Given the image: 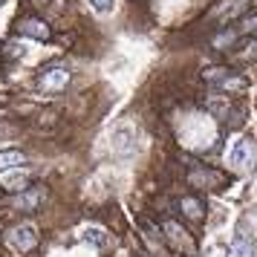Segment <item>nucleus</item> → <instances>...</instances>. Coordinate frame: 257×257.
Segmentation results:
<instances>
[{
  "instance_id": "4",
  "label": "nucleus",
  "mask_w": 257,
  "mask_h": 257,
  "mask_svg": "<svg viewBox=\"0 0 257 257\" xmlns=\"http://www.w3.org/2000/svg\"><path fill=\"white\" fill-rule=\"evenodd\" d=\"M0 185L6 191H26L29 188V171H21V168L0 171Z\"/></svg>"
},
{
  "instance_id": "12",
  "label": "nucleus",
  "mask_w": 257,
  "mask_h": 257,
  "mask_svg": "<svg viewBox=\"0 0 257 257\" xmlns=\"http://www.w3.org/2000/svg\"><path fill=\"white\" fill-rule=\"evenodd\" d=\"M84 240H90V243H95V245H104L107 243V237L98 231V228H87V231H84Z\"/></svg>"
},
{
  "instance_id": "1",
  "label": "nucleus",
  "mask_w": 257,
  "mask_h": 257,
  "mask_svg": "<svg viewBox=\"0 0 257 257\" xmlns=\"http://www.w3.org/2000/svg\"><path fill=\"white\" fill-rule=\"evenodd\" d=\"M6 243L12 245L15 251H32L38 245V228L32 222H21V225H15L12 231L6 234Z\"/></svg>"
},
{
  "instance_id": "3",
  "label": "nucleus",
  "mask_w": 257,
  "mask_h": 257,
  "mask_svg": "<svg viewBox=\"0 0 257 257\" xmlns=\"http://www.w3.org/2000/svg\"><path fill=\"white\" fill-rule=\"evenodd\" d=\"M162 231H165V237H168L171 248H176V251H185V254H194V251H197L194 240H191V237L182 231V225H176V222L165 220V222H162Z\"/></svg>"
},
{
  "instance_id": "10",
  "label": "nucleus",
  "mask_w": 257,
  "mask_h": 257,
  "mask_svg": "<svg viewBox=\"0 0 257 257\" xmlns=\"http://www.w3.org/2000/svg\"><path fill=\"white\" fill-rule=\"evenodd\" d=\"M191 182L199 188H214L217 182H222V176L217 174V171H194L191 174Z\"/></svg>"
},
{
  "instance_id": "6",
  "label": "nucleus",
  "mask_w": 257,
  "mask_h": 257,
  "mask_svg": "<svg viewBox=\"0 0 257 257\" xmlns=\"http://www.w3.org/2000/svg\"><path fill=\"white\" fill-rule=\"evenodd\" d=\"M228 257H254V243L248 231H237L231 245H228Z\"/></svg>"
},
{
  "instance_id": "5",
  "label": "nucleus",
  "mask_w": 257,
  "mask_h": 257,
  "mask_svg": "<svg viewBox=\"0 0 257 257\" xmlns=\"http://www.w3.org/2000/svg\"><path fill=\"white\" fill-rule=\"evenodd\" d=\"M18 32L26 38H35V41H49L52 38V32H49V26L41 21V18H26V21H21L18 24Z\"/></svg>"
},
{
  "instance_id": "7",
  "label": "nucleus",
  "mask_w": 257,
  "mask_h": 257,
  "mask_svg": "<svg viewBox=\"0 0 257 257\" xmlns=\"http://www.w3.org/2000/svg\"><path fill=\"white\" fill-rule=\"evenodd\" d=\"M179 208H182V214H185L191 222H202V217H205V205H202V199H197V197H185L179 202Z\"/></svg>"
},
{
  "instance_id": "13",
  "label": "nucleus",
  "mask_w": 257,
  "mask_h": 257,
  "mask_svg": "<svg viewBox=\"0 0 257 257\" xmlns=\"http://www.w3.org/2000/svg\"><path fill=\"white\" fill-rule=\"evenodd\" d=\"M90 3H93L98 12H110L113 9V0H90Z\"/></svg>"
},
{
  "instance_id": "9",
  "label": "nucleus",
  "mask_w": 257,
  "mask_h": 257,
  "mask_svg": "<svg viewBox=\"0 0 257 257\" xmlns=\"http://www.w3.org/2000/svg\"><path fill=\"white\" fill-rule=\"evenodd\" d=\"M26 153L24 151H0V171H9V168H24Z\"/></svg>"
},
{
  "instance_id": "2",
  "label": "nucleus",
  "mask_w": 257,
  "mask_h": 257,
  "mask_svg": "<svg viewBox=\"0 0 257 257\" xmlns=\"http://www.w3.org/2000/svg\"><path fill=\"white\" fill-rule=\"evenodd\" d=\"M67 84H70V70H64V67H47L38 75V87L44 93H61Z\"/></svg>"
},
{
  "instance_id": "11",
  "label": "nucleus",
  "mask_w": 257,
  "mask_h": 257,
  "mask_svg": "<svg viewBox=\"0 0 257 257\" xmlns=\"http://www.w3.org/2000/svg\"><path fill=\"white\" fill-rule=\"evenodd\" d=\"M231 162L237 165V168H248V145H245V142H237V148H234V153H231Z\"/></svg>"
},
{
  "instance_id": "8",
  "label": "nucleus",
  "mask_w": 257,
  "mask_h": 257,
  "mask_svg": "<svg viewBox=\"0 0 257 257\" xmlns=\"http://www.w3.org/2000/svg\"><path fill=\"white\" fill-rule=\"evenodd\" d=\"M47 197V191L44 188H38V191H21V197L15 199V208H21V211H32V208H38V202Z\"/></svg>"
},
{
  "instance_id": "14",
  "label": "nucleus",
  "mask_w": 257,
  "mask_h": 257,
  "mask_svg": "<svg viewBox=\"0 0 257 257\" xmlns=\"http://www.w3.org/2000/svg\"><path fill=\"white\" fill-rule=\"evenodd\" d=\"M0 6H3V0H0Z\"/></svg>"
}]
</instances>
